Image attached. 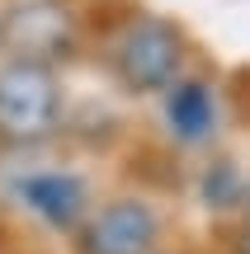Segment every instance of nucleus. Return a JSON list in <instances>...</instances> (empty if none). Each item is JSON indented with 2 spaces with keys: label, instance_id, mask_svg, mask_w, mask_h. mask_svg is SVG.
<instances>
[{
  "label": "nucleus",
  "instance_id": "obj_6",
  "mask_svg": "<svg viewBox=\"0 0 250 254\" xmlns=\"http://www.w3.org/2000/svg\"><path fill=\"white\" fill-rule=\"evenodd\" d=\"M19 198H24V207L33 212L47 231H62V236H71L94 207L90 202V184H85L81 174H71V170H38V174H28V179H19Z\"/></svg>",
  "mask_w": 250,
  "mask_h": 254
},
{
  "label": "nucleus",
  "instance_id": "obj_2",
  "mask_svg": "<svg viewBox=\"0 0 250 254\" xmlns=\"http://www.w3.org/2000/svg\"><path fill=\"white\" fill-rule=\"evenodd\" d=\"M62 127V75L52 62L9 57L0 66V141L38 146Z\"/></svg>",
  "mask_w": 250,
  "mask_h": 254
},
{
  "label": "nucleus",
  "instance_id": "obj_5",
  "mask_svg": "<svg viewBox=\"0 0 250 254\" xmlns=\"http://www.w3.org/2000/svg\"><path fill=\"white\" fill-rule=\"evenodd\" d=\"M76 43V14L62 0H28L5 19V47L9 57H33V62H52L57 52Z\"/></svg>",
  "mask_w": 250,
  "mask_h": 254
},
{
  "label": "nucleus",
  "instance_id": "obj_4",
  "mask_svg": "<svg viewBox=\"0 0 250 254\" xmlns=\"http://www.w3.org/2000/svg\"><path fill=\"white\" fill-rule=\"evenodd\" d=\"M161 118H166L170 141L179 146H208L222 127V99H217V85L208 75L184 71L175 85L161 90Z\"/></svg>",
  "mask_w": 250,
  "mask_h": 254
},
{
  "label": "nucleus",
  "instance_id": "obj_3",
  "mask_svg": "<svg viewBox=\"0 0 250 254\" xmlns=\"http://www.w3.org/2000/svg\"><path fill=\"white\" fill-rule=\"evenodd\" d=\"M166 240V217L142 193H118V198L90 207V217L71 231V254H151Z\"/></svg>",
  "mask_w": 250,
  "mask_h": 254
},
{
  "label": "nucleus",
  "instance_id": "obj_8",
  "mask_svg": "<svg viewBox=\"0 0 250 254\" xmlns=\"http://www.w3.org/2000/svg\"><path fill=\"white\" fill-rule=\"evenodd\" d=\"M227 254H250V212H241L236 226L227 231Z\"/></svg>",
  "mask_w": 250,
  "mask_h": 254
},
{
  "label": "nucleus",
  "instance_id": "obj_10",
  "mask_svg": "<svg viewBox=\"0 0 250 254\" xmlns=\"http://www.w3.org/2000/svg\"><path fill=\"white\" fill-rule=\"evenodd\" d=\"M151 254H184V250H166V245H161V250H151Z\"/></svg>",
  "mask_w": 250,
  "mask_h": 254
},
{
  "label": "nucleus",
  "instance_id": "obj_7",
  "mask_svg": "<svg viewBox=\"0 0 250 254\" xmlns=\"http://www.w3.org/2000/svg\"><path fill=\"white\" fill-rule=\"evenodd\" d=\"M198 198H203V207L208 212H241V202H246V174L236 170L232 160H208V170H203V179H198Z\"/></svg>",
  "mask_w": 250,
  "mask_h": 254
},
{
  "label": "nucleus",
  "instance_id": "obj_1",
  "mask_svg": "<svg viewBox=\"0 0 250 254\" xmlns=\"http://www.w3.org/2000/svg\"><path fill=\"white\" fill-rule=\"evenodd\" d=\"M109 66L128 94H161L189 71V33L166 14H132L109 47Z\"/></svg>",
  "mask_w": 250,
  "mask_h": 254
},
{
  "label": "nucleus",
  "instance_id": "obj_9",
  "mask_svg": "<svg viewBox=\"0 0 250 254\" xmlns=\"http://www.w3.org/2000/svg\"><path fill=\"white\" fill-rule=\"evenodd\" d=\"M241 212H250V174H246V202H241Z\"/></svg>",
  "mask_w": 250,
  "mask_h": 254
}]
</instances>
